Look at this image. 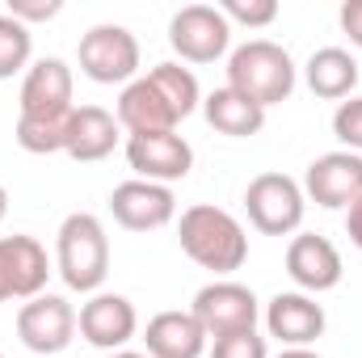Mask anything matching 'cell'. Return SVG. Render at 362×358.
I'll use <instances>...</instances> for the list:
<instances>
[{"mask_svg":"<svg viewBox=\"0 0 362 358\" xmlns=\"http://www.w3.org/2000/svg\"><path fill=\"white\" fill-rule=\"evenodd\" d=\"M177 241H181V253L194 266L211 270V274H232V270L245 266V258H249L245 224L232 211L211 207V202H194V207L181 211Z\"/></svg>","mask_w":362,"mask_h":358,"instance_id":"cell-1","label":"cell"},{"mask_svg":"<svg viewBox=\"0 0 362 358\" xmlns=\"http://www.w3.org/2000/svg\"><path fill=\"white\" fill-rule=\"evenodd\" d=\"M295 85H299V68H295L291 51L270 38H249L228 55V89L245 93L262 110L286 101Z\"/></svg>","mask_w":362,"mask_h":358,"instance_id":"cell-2","label":"cell"},{"mask_svg":"<svg viewBox=\"0 0 362 358\" xmlns=\"http://www.w3.org/2000/svg\"><path fill=\"white\" fill-rule=\"evenodd\" d=\"M55 270L68 291L97 295L110 274V236L105 224L89 211H72L55 232Z\"/></svg>","mask_w":362,"mask_h":358,"instance_id":"cell-3","label":"cell"},{"mask_svg":"<svg viewBox=\"0 0 362 358\" xmlns=\"http://www.w3.org/2000/svg\"><path fill=\"white\" fill-rule=\"evenodd\" d=\"M76 59H81V72L93 85H131L139 76V59L144 55H139V38L127 25L101 21L89 34H81Z\"/></svg>","mask_w":362,"mask_h":358,"instance_id":"cell-4","label":"cell"},{"mask_svg":"<svg viewBox=\"0 0 362 358\" xmlns=\"http://www.w3.org/2000/svg\"><path fill=\"white\" fill-rule=\"evenodd\" d=\"M245 211L262 236H291L303 224L308 198H303V185L286 173H257L245 190Z\"/></svg>","mask_w":362,"mask_h":358,"instance_id":"cell-5","label":"cell"},{"mask_svg":"<svg viewBox=\"0 0 362 358\" xmlns=\"http://www.w3.org/2000/svg\"><path fill=\"white\" fill-rule=\"evenodd\" d=\"M194 321L206 329V337H228V333H240V329H257L262 321V304L257 295L245 287V282H232V278H215L206 282L194 304H189Z\"/></svg>","mask_w":362,"mask_h":358,"instance_id":"cell-6","label":"cell"},{"mask_svg":"<svg viewBox=\"0 0 362 358\" xmlns=\"http://www.w3.org/2000/svg\"><path fill=\"white\" fill-rule=\"evenodd\" d=\"M169 47L185 64H215L232 47V25L215 4H185L169 21Z\"/></svg>","mask_w":362,"mask_h":358,"instance_id":"cell-7","label":"cell"},{"mask_svg":"<svg viewBox=\"0 0 362 358\" xmlns=\"http://www.w3.org/2000/svg\"><path fill=\"white\" fill-rule=\"evenodd\" d=\"M17 337L34 354H64L76 337V308L64 295H34L17 308Z\"/></svg>","mask_w":362,"mask_h":358,"instance_id":"cell-8","label":"cell"},{"mask_svg":"<svg viewBox=\"0 0 362 358\" xmlns=\"http://www.w3.org/2000/svg\"><path fill=\"white\" fill-rule=\"evenodd\" d=\"M127 165L135 169L139 181H156V185H173L185 181L194 169V148L177 131H148V135H127L122 144Z\"/></svg>","mask_w":362,"mask_h":358,"instance_id":"cell-9","label":"cell"},{"mask_svg":"<svg viewBox=\"0 0 362 358\" xmlns=\"http://www.w3.org/2000/svg\"><path fill=\"white\" fill-rule=\"evenodd\" d=\"M110 215L127 232H156L177 219V194H173V185L131 178L110 190Z\"/></svg>","mask_w":362,"mask_h":358,"instance_id":"cell-10","label":"cell"},{"mask_svg":"<svg viewBox=\"0 0 362 358\" xmlns=\"http://www.w3.org/2000/svg\"><path fill=\"white\" fill-rule=\"evenodd\" d=\"M76 329H81V337H85L89 346L114 354V350H127V342L139 333V312H135V304H131L127 295L97 291V295H89V299L81 304Z\"/></svg>","mask_w":362,"mask_h":358,"instance_id":"cell-11","label":"cell"},{"mask_svg":"<svg viewBox=\"0 0 362 358\" xmlns=\"http://www.w3.org/2000/svg\"><path fill=\"white\" fill-rule=\"evenodd\" d=\"M299 185H303L308 202H316L325 211H346L362 194V156L358 152H346V148L325 152V156H316L308 165V173H303Z\"/></svg>","mask_w":362,"mask_h":358,"instance_id":"cell-12","label":"cell"},{"mask_svg":"<svg viewBox=\"0 0 362 358\" xmlns=\"http://www.w3.org/2000/svg\"><path fill=\"white\" fill-rule=\"evenodd\" d=\"M262 321H266V333L274 342H282V350L312 346L316 337H325V325H329L316 295H303V291H278L262 308Z\"/></svg>","mask_w":362,"mask_h":358,"instance_id":"cell-13","label":"cell"},{"mask_svg":"<svg viewBox=\"0 0 362 358\" xmlns=\"http://www.w3.org/2000/svg\"><path fill=\"white\" fill-rule=\"evenodd\" d=\"M286 274L303 295H325V291H333L341 282L346 266H341V253H337V245L329 236L299 232L286 245Z\"/></svg>","mask_w":362,"mask_h":358,"instance_id":"cell-14","label":"cell"},{"mask_svg":"<svg viewBox=\"0 0 362 358\" xmlns=\"http://www.w3.org/2000/svg\"><path fill=\"white\" fill-rule=\"evenodd\" d=\"M72 89H76L72 68H68L59 55H42V59H34V64L25 68V76H21L17 114H30V118H38V114H68V110H76Z\"/></svg>","mask_w":362,"mask_h":358,"instance_id":"cell-15","label":"cell"},{"mask_svg":"<svg viewBox=\"0 0 362 358\" xmlns=\"http://www.w3.org/2000/svg\"><path fill=\"white\" fill-rule=\"evenodd\" d=\"M206 329L194 321V312H156L144 329V354L148 358H202L206 354Z\"/></svg>","mask_w":362,"mask_h":358,"instance_id":"cell-16","label":"cell"},{"mask_svg":"<svg viewBox=\"0 0 362 358\" xmlns=\"http://www.w3.org/2000/svg\"><path fill=\"white\" fill-rule=\"evenodd\" d=\"M122 139V127L118 118L105 110V105H76L72 110V122H68V156L93 165V161H105Z\"/></svg>","mask_w":362,"mask_h":358,"instance_id":"cell-17","label":"cell"},{"mask_svg":"<svg viewBox=\"0 0 362 358\" xmlns=\"http://www.w3.org/2000/svg\"><path fill=\"white\" fill-rule=\"evenodd\" d=\"M114 118L127 135H148V131H177V118L173 110L165 105L160 89L148 81V76H135L131 85H122L118 93V105H114Z\"/></svg>","mask_w":362,"mask_h":358,"instance_id":"cell-18","label":"cell"},{"mask_svg":"<svg viewBox=\"0 0 362 358\" xmlns=\"http://www.w3.org/2000/svg\"><path fill=\"white\" fill-rule=\"evenodd\" d=\"M303 81H308V89L316 93V97H325V101H346L358 89V59L346 47H320V51L308 55Z\"/></svg>","mask_w":362,"mask_h":358,"instance_id":"cell-19","label":"cell"},{"mask_svg":"<svg viewBox=\"0 0 362 358\" xmlns=\"http://www.w3.org/2000/svg\"><path fill=\"white\" fill-rule=\"evenodd\" d=\"M4 245V266H8V282H13V299H34L47 291V278H51V262H47V249L25 236V232H13V236H0Z\"/></svg>","mask_w":362,"mask_h":358,"instance_id":"cell-20","label":"cell"},{"mask_svg":"<svg viewBox=\"0 0 362 358\" xmlns=\"http://www.w3.org/2000/svg\"><path fill=\"white\" fill-rule=\"evenodd\" d=\"M202 114L219 135H232V139H249L266 127V110L257 101H249L245 93L228 89V85H219L215 93L202 97Z\"/></svg>","mask_w":362,"mask_h":358,"instance_id":"cell-21","label":"cell"},{"mask_svg":"<svg viewBox=\"0 0 362 358\" xmlns=\"http://www.w3.org/2000/svg\"><path fill=\"white\" fill-rule=\"evenodd\" d=\"M148 81L160 89L165 97V105L173 110V118H189L198 105H202V85H198V76L189 72V68H181L177 59H165V64H156L152 72H148Z\"/></svg>","mask_w":362,"mask_h":358,"instance_id":"cell-22","label":"cell"},{"mask_svg":"<svg viewBox=\"0 0 362 358\" xmlns=\"http://www.w3.org/2000/svg\"><path fill=\"white\" fill-rule=\"evenodd\" d=\"M68 122H72V110L68 114H17V144L34 156H51V152H64L68 148Z\"/></svg>","mask_w":362,"mask_h":358,"instance_id":"cell-23","label":"cell"},{"mask_svg":"<svg viewBox=\"0 0 362 358\" xmlns=\"http://www.w3.org/2000/svg\"><path fill=\"white\" fill-rule=\"evenodd\" d=\"M30 55H34L30 25H21L17 17L0 13V81H13L17 72H25L30 68Z\"/></svg>","mask_w":362,"mask_h":358,"instance_id":"cell-24","label":"cell"},{"mask_svg":"<svg viewBox=\"0 0 362 358\" xmlns=\"http://www.w3.org/2000/svg\"><path fill=\"white\" fill-rule=\"evenodd\" d=\"M219 13L228 17V25H249V30H266L278 17V0H223Z\"/></svg>","mask_w":362,"mask_h":358,"instance_id":"cell-25","label":"cell"},{"mask_svg":"<svg viewBox=\"0 0 362 358\" xmlns=\"http://www.w3.org/2000/svg\"><path fill=\"white\" fill-rule=\"evenodd\" d=\"M211 358H270V346L257 329H240V333H228V337H215L211 342Z\"/></svg>","mask_w":362,"mask_h":358,"instance_id":"cell-26","label":"cell"},{"mask_svg":"<svg viewBox=\"0 0 362 358\" xmlns=\"http://www.w3.org/2000/svg\"><path fill=\"white\" fill-rule=\"evenodd\" d=\"M333 135L341 139L346 152H358L362 156V97L337 101V110H333Z\"/></svg>","mask_w":362,"mask_h":358,"instance_id":"cell-27","label":"cell"},{"mask_svg":"<svg viewBox=\"0 0 362 358\" xmlns=\"http://www.w3.org/2000/svg\"><path fill=\"white\" fill-rule=\"evenodd\" d=\"M4 13L17 17L21 25H34V21H51V17H59L64 4H59V0H8Z\"/></svg>","mask_w":362,"mask_h":358,"instance_id":"cell-28","label":"cell"},{"mask_svg":"<svg viewBox=\"0 0 362 358\" xmlns=\"http://www.w3.org/2000/svg\"><path fill=\"white\" fill-rule=\"evenodd\" d=\"M337 21H341L346 38H350V42L362 51V0H346V4L337 8Z\"/></svg>","mask_w":362,"mask_h":358,"instance_id":"cell-29","label":"cell"},{"mask_svg":"<svg viewBox=\"0 0 362 358\" xmlns=\"http://www.w3.org/2000/svg\"><path fill=\"white\" fill-rule=\"evenodd\" d=\"M346 236H350V241L362 249V194L350 202V207H346Z\"/></svg>","mask_w":362,"mask_h":358,"instance_id":"cell-30","label":"cell"},{"mask_svg":"<svg viewBox=\"0 0 362 358\" xmlns=\"http://www.w3.org/2000/svg\"><path fill=\"white\" fill-rule=\"evenodd\" d=\"M13 299V282H8V266H4V245H0V304Z\"/></svg>","mask_w":362,"mask_h":358,"instance_id":"cell-31","label":"cell"},{"mask_svg":"<svg viewBox=\"0 0 362 358\" xmlns=\"http://www.w3.org/2000/svg\"><path fill=\"white\" fill-rule=\"evenodd\" d=\"M278 358H320V354H316L312 346H299V350H282Z\"/></svg>","mask_w":362,"mask_h":358,"instance_id":"cell-32","label":"cell"},{"mask_svg":"<svg viewBox=\"0 0 362 358\" xmlns=\"http://www.w3.org/2000/svg\"><path fill=\"white\" fill-rule=\"evenodd\" d=\"M105 358H148V354H139V350H114V354H105Z\"/></svg>","mask_w":362,"mask_h":358,"instance_id":"cell-33","label":"cell"},{"mask_svg":"<svg viewBox=\"0 0 362 358\" xmlns=\"http://www.w3.org/2000/svg\"><path fill=\"white\" fill-rule=\"evenodd\" d=\"M4 215H8V190L0 185V219H4Z\"/></svg>","mask_w":362,"mask_h":358,"instance_id":"cell-34","label":"cell"},{"mask_svg":"<svg viewBox=\"0 0 362 358\" xmlns=\"http://www.w3.org/2000/svg\"><path fill=\"white\" fill-rule=\"evenodd\" d=\"M0 358H4V354H0Z\"/></svg>","mask_w":362,"mask_h":358,"instance_id":"cell-35","label":"cell"}]
</instances>
